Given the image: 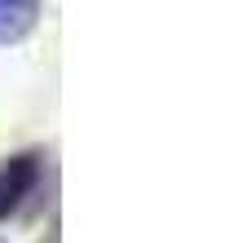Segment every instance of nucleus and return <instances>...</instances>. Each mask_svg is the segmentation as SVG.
<instances>
[{
    "label": "nucleus",
    "mask_w": 252,
    "mask_h": 243,
    "mask_svg": "<svg viewBox=\"0 0 252 243\" xmlns=\"http://www.w3.org/2000/svg\"><path fill=\"white\" fill-rule=\"evenodd\" d=\"M44 182V151H13L9 159H0V221L18 217L27 208V199L40 190Z\"/></svg>",
    "instance_id": "nucleus-1"
},
{
    "label": "nucleus",
    "mask_w": 252,
    "mask_h": 243,
    "mask_svg": "<svg viewBox=\"0 0 252 243\" xmlns=\"http://www.w3.org/2000/svg\"><path fill=\"white\" fill-rule=\"evenodd\" d=\"M0 243H9V239H0Z\"/></svg>",
    "instance_id": "nucleus-3"
},
{
    "label": "nucleus",
    "mask_w": 252,
    "mask_h": 243,
    "mask_svg": "<svg viewBox=\"0 0 252 243\" xmlns=\"http://www.w3.org/2000/svg\"><path fill=\"white\" fill-rule=\"evenodd\" d=\"M49 243H58V239H49Z\"/></svg>",
    "instance_id": "nucleus-4"
},
{
    "label": "nucleus",
    "mask_w": 252,
    "mask_h": 243,
    "mask_svg": "<svg viewBox=\"0 0 252 243\" xmlns=\"http://www.w3.org/2000/svg\"><path fill=\"white\" fill-rule=\"evenodd\" d=\"M40 13L35 0H0V44H22L40 27Z\"/></svg>",
    "instance_id": "nucleus-2"
}]
</instances>
